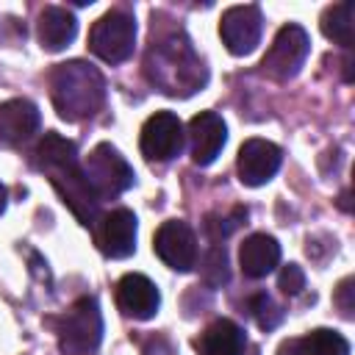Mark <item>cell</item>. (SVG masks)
<instances>
[{
	"instance_id": "cell-1",
	"label": "cell",
	"mask_w": 355,
	"mask_h": 355,
	"mask_svg": "<svg viewBox=\"0 0 355 355\" xmlns=\"http://www.w3.org/2000/svg\"><path fill=\"white\" fill-rule=\"evenodd\" d=\"M50 94L53 105L61 119L80 122L103 108L105 100V80L103 75L86 61H67L58 64L50 75Z\"/></svg>"
},
{
	"instance_id": "cell-2",
	"label": "cell",
	"mask_w": 355,
	"mask_h": 355,
	"mask_svg": "<svg viewBox=\"0 0 355 355\" xmlns=\"http://www.w3.org/2000/svg\"><path fill=\"white\" fill-rule=\"evenodd\" d=\"M147 78L166 94H191L205 83V67L194 55L191 44L186 39L169 36L153 42L147 61H144Z\"/></svg>"
},
{
	"instance_id": "cell-3",
	"label": "cell",
	"mask_w": 355,
	"mask_h": 355,
	"mask_svg": "<svg viewBox=\"0 0 355 355\" xmlns=\"http://www.w3.org/2000/svg\"><path fill=\"white\" fill-rule=\"evenodd\" d=\"M80 172H83L89 189L94 191V197L100 202L103 200H111V197H116L122 191H128L133 186V178H136L133 175V166L125 161V155H119V150L111 147L108 141L97 144L86 155Z\"/></svg>"
},
{
	"instance_id": "cell-4",
	"label": "cell",
	"mask_w": 355,
	"mask_h": 355,
	"mask_svg": "<svg viewBox=\"0 0 355 355\" xmlns=\"http://www.w3.org/2000/svg\"><path fill=\"white\" fill-rule=\"evenodd\" d=\"M103 316L94 297H80L58 322V347L64 355H89L100 347Z\"/></svg>"
},
{
	"instance_id": "cell-5",
	"label": "cell",
	"mask_w": 355,
	"mask_h": 355,
	"mask_svg": "<svg viewBox=\"0 0 355 355\" xmlns=\"http://www.w3.org/2000/svg\"><path fill=\"white\" fill-rule=\"evenodd\" d=\"M136 47V19L122 11H105L89 31V50L105 64H122L133 55Z\"/></svg>"
},
{
	"instance_id": "cell-6",
	"label": "cell",
	"mask_w": 355,
	"mask_h": 355,
	"mask_svg": "<svg viewBox=\"0 0 355 355\" xmlns=\"http://www.w3.org/2000/svg\"><path fill=\"white\" fill-rule=\"evenodd\" d=\"M308 50H311V42H308L305 28L283 25L277 31V36L272 39V44H269V50H266V55L261 61V69L272 80H280V83L291 80L302 69V64L308 58Z\"/></svg>"
},
{
	"instance_id": "cell-7",
	"label": "cell",
	"mask_w": 355,
	"mask_h": 355,
	"mask_svg": "<svg viewBox=\"0 0 355 355\" xmlns=\"http://www.w3.org/2000/svg\"><path fill=\"white\" fill-rule=\"evenodd\" d=\"M186 141L183 133V122L172 114V111H158L153 114L139 136V147L144 153V158L150 161H172L175 155H180Z\"/></svg>"
},
{
	"instance_id": "cell-8",
	"label": "cell",
	"mask_w": 355,
	"mask_h": 355,
	"mask_svg": "<svg viewBox=\"0 0 355 355\" xmlns=\"http://www.w3.org/2000/svg\"><path fill=\"white\" fill-rule=\"evenodd\" d=\"M153 250L175 272H191L197 263V236L180 219H169L155 230Z\"/></svg>"
},
{
	"instance_id": "cell-9",
	"label": "cell",
	"mask_w": 355,
	"mask_h": 355,
	"mask_svg": "<svg viewBox=\"0 0 355 355\" xmlns=\"http://www.w3.org/2000/svg\"><path fill=\"white\" fill-rule=\"evenodd\" d=\"M263 31V17L258 6H233L222 14L219 36L233 55H247L258 47Z\"/></svg>"
},
{
	"instance_id": "cell-10",
	"label": "cell",
	"mask_w": 355,
	"mask_h": 355,
	"mask_svg": "<svg viewBox=\"0 0 355 355\" xmlns=\"http://www.w3.org/2000/svg\"><path fill=\"white\" fill-rule=\"evenodd\" d=\"M47 178H50L53 189L61 194L64 205L80 219V225H94L100 200H97L94 191L89 189V183H86V178H83V172H80V166H78V164H69V166H64V169L50 172Z\"/></svg>"
},
{
	"instance_id": "cell-11",
	"label": "cell",
	"mask_w": 355,
	"mask_h": 355,
	"mask_svg": "<svg viewBox=\"0 0 355 355\" xmlns=\"http://www.w3.org/2000/svg\"><path fill=\"white\" fill-rule=\"evenodd\" d=\"M283 161V150L275 141L266 139H247L239 150V180L244 186H263L275 178V172L280 169Z\"/></svg>"
},
{
	"instance_id": "cell-12",
	"label": "cell",
	"mask_w": 355,
	"mask_h": 355,
	"mask_svg": "<svg viewBox=\"0 0 355 355\" xmlns=\"http://www.w3.org/2000/svg\"><path fill=\"white\" fill-rule=\"evenodd\" d=\"M94 241L108 258H128L136 250V216L128 208L108 211L94 227Z\"/></svg>"
},
{
	"instance_id": "cell-13",
	"label": "cell",
	"mask_w": 355,
	"mask_h": 355,
	"mask_svg": "<svg viewBox=\"0 0 355 355\" xmlns=\"http://www.w3.org/2000/svg\"><path fill=\"white\" fill-rule=\"evenodd\" d=\"M189 150H191V161L197 166H208L216 161V155L222 153L225 141H227V128L222 122L219 114L214 111H200L197 116H191L189 122Z\"/></svg>"
},
{
	"instance_id": "cell-14",
	"label": "cell",
	"mask_w": 355,
	"mask_h": 355,
	"mask_svg": "<svg viewBox=\"0 0 355 355\" xmlns=\"http://www.w3.org/2000/svg\"><path fill=\"white\" fill-rule=\"evenodd\" d=\"M116 305L125 316L144 322V319H153L158 313L161 294L150 277L130 272L116 283Z\"/></svg>"
},
{
	"instance_id": "cell-15",
	"label": "cell",
	"mask_w": 355,
	"mask_h": 355,
	"mask_svg": "<svg viewBox=\"0 0 355 355\" xmlns=\"http://www.w3.org/2000/svg\"><path fill=\"white\" fill-rule=\"evenodd\" d=\"M39 125H42V114L31 100L14 97L0 103V141L19 144L31 139L39 130Z\"/></svg>"
},
{
	"instance_id": "cell-16",
	"label": "cell",
	"mask_w": 355,
	"mask_h": 355,
	"mask_svg": "<svg viewBox=\"0 0 355 355\" xmlns=\"http://www.w3.org/2000/svg\"><path fill=\"white\" fill-rule=\"evenodd\" d=\"M194 349L197 355H244L247 336L233 319H216L194 338Z\"/></svg>"
},
{
	"instance_id": "cell-17",
	"label": "cell",
	"mask_w": 355,
	"mask_h": 355,
	"mask_svg": "<svg viewBox=\"0 0 355 355\" xmlns=\"http://www.w3.org/2000/svg\"><path fill=\"white\" fill-rule=\"evenodd\" d=\"M239 263L241 272L252 280L266 277L277 263H280V244L275 236L269 233H252L244 239L241 250H239Z\"/></svg>"
},
{
	"instance_id": "cell-18",
	"label": "cell",
	"mask_w": 355,
	"mask_h": 355,
	"mask_svg": "<svg viewBox=\"0 0 355 355\" xmlns=\"http://www.w3.org/2000/svg\"><path fill=\"white\" fill-rule=\"evenodd\" d=\"M78 33V19L61 8V6H47L39 14V42L47 53H58L64 50Z\"/></svg>"
},
{
	"instance_id": "cell-19",
	"label": "cell",
	"mask_w": 355,
	"mask_h": 355,
	"mask_svg": "<svg viewBox=\"0 0 355 355\" xmlns=\"http://www.w3.org/2000/svg\"><path fill=\"white\" fill-rule=\"evenodd\" d=\"M36 166L44 172V175H50V172H55V169H64V166H69V164H78V147H75V141H69V139H64V136H58V133H44V139L39 141V147H36Z\"/></svg>"
},
{
	"instance_id": "cell-20",
	"label": "cell",
	"mask_w": 355,
	"mask_h": 355,
	"mask_svg": "<svg viewBox=\"0 0 355 355\" xmlns=\"http://www.w3.org/2000/svg\"><path fill=\"white\" fill-rule=\"evenodd\" d=\"M322 33L341 47H352V42H355V3L347 0V3L327 6L322 14Z\"/></svg>"
},
{
	"instance_id": "cell-21",
	"label": "cell",
	"mask_w": 355,
	"mask_h": 355,
	"mask_svg": "<svg viewBox=\"0 0 355 355\" xmlns=\"http://www.w3.org/2000/svg\"><path fill=\"white\" fill-rule=\"evenodd\" d=\"M305 355H349V341L327 327H316L308 336H302Z\"/></svg>"
},
{
	"instance_id": "cell-22",
	"label": "cell",
	"mask_w": 355,
	"mask_h": 355,
	"mask_svg": "<svg viewBox=\"0 0 355 355\" xmlns=\"http://www.w3.org/2000/svg\"><path fill=\"white\" fill-rule=\"evenodd\" d=\"M250 311L255 316V322L263 327V330H272L283 322V308L269 297V294H255L250 300Z\"/></svg>"
},
{
	"instance_id": "cell-23",
	"label": "cell",
	"mask_w": 355,
	"mask_h": 355,
	"mask_svg": "<svg viewBox=\"0 0 355 355\" xmlns=\"http://www.w3.org/2000/svg\"><path fill=\"white\" fill-rule=\"evenodd\" d=\"M277 286H280V291H283V294L294 297V294H300V291L305 288V272H302L297 263H288V266H283V269H280Z\"/></svg>"
},
{
	"instance_id": "cell-24",
	"label": "cell",
	"mask_w": 355,
	"mask_h": 355,
	"mask_svg": "<svg viewBox=\"0 0 355 355\" xmlns=\"http://www.w3.org/2000/svg\"><path fill=\"white\" fill-rule=\"evenodd\" d=\"M333 302L338 305L341 316L352 319V311H355V280H352V277H344V280L338 283V288H336V297H333Z\"/></svg>"
},
{
	"instance_id": "cell-25",
	"label": "cell",
	"mask_w": 355,
	"mask_h": 355,
	"mask_svg": "<svg viewBox=\"0 0 355 355\" xmlns=\"http://www.w3.org/2000/svg\"><path fill=\"white\" fill-rule=\"evenodd\" d=\"M205 275L208 272H214V277L208 280L211 286H219V283H225L227 280V258H225V250H219V247H214L211 252H208V258H205Z\"/></svg>"
},
{
	"instance_id": "cell-26",
	"label": "cell",
	"mask_w": 355,
	"mask_h": 355,
	"mask_svg": "<svg viewBox=\"0 0 355 355\" xmlns=\"http://www.w3.org/2000/svg\"><path fill=\"white\" fill-rule=\"evenodd\" d=\"M277 355H305L302 338H286V341L277 347Z\"/></svg>"
},
{
	"instance_id": "cell-27",
	"label": "cell",
	"mask_w": 355,
	"mask_h": 355,
	"mask_svg": "<svg viewBox=\"0 0 355 355\" xmlns=\"http://www.w3.org/2000/svg\"><path fill=\"white\" fill-rule=\"evenodd\" d=\"M6 211V186L0 183V214Z\"/></svg>"
}]
</instances>
